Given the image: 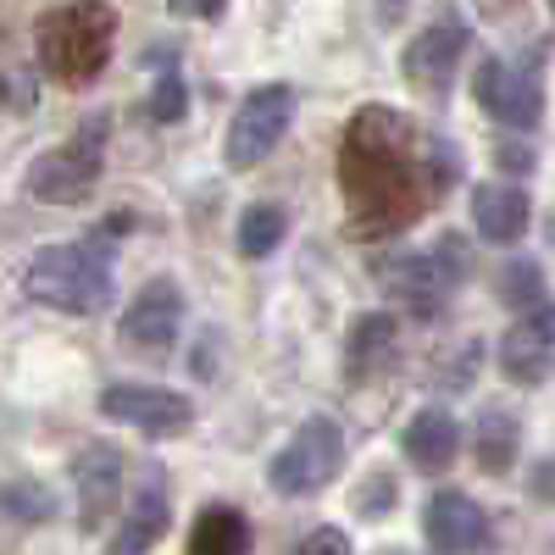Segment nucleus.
Masks as SVG:
<instances>
[{
  "label": "nucleus",
  "instance_id": "obj_19",
  "mask_svg": "<svg viewBox=\"0 0 555 555\" xmlns=\"http://www.w3.org/2000/svg\"><path fill=\"white\" fill-rule=\"evenodd\" d=\"M389 350H395V317H389V311H366V317H356L350 345H345V366H350V378H361L366 366H378Z\"/></svg>",
  "mask_w": 555,
  "mask_h": 555
},
{
  "label": "nucleus",
  "instance_id": "obj_20",
  "mask_svg": "<svg viewBox=\"0 0 555 555\" xmlns=\"http://www.w3.org/2000/svg\"><path fill=\"white\" fill-rule=\"evenodd\" d=\"M0 517H12L23 528H39L56 517V494L39 478H0Z\"/></svg>",
  "mask_w": 555,
  "mask_h": 555
},
{
  "label": "nucleus",
  "instance_id": "obj_24",
  "mask_svg": "<svg viewBox=\"0 0 555 555\" xmlns=\"http://www.w3.org/2000/svg\"><path fill=\"white\" fill-rule=\"evenodd\" d=\"M183 112H190L183 78H178V73H162V78H156V95H151V117H156V122H178Z\"/></svg>",
  "mask_w": 555,
  "mask_h": 555
},
{
  "label": "nucleus",
  "instance_id": "obj_10",
  "mask_svg": "<svg viewBox=\"0 0 555 555\" xmlns=\"http://www.w3.org/2000/svg\"><path fill=\"white\" fill-rule=\"evenodd\" d=\"M423 533L439 555H473V550L489 544V517H483V505L467 500L461 489H439L423 512Z\"/></svg>",
  "mask_w": 555,
  "mask_h": 555
},
{
  "label": "nucleus",
  "instance_id": "obj_11",
  "mask_svg": "<svg viewBox=\"0 0 555 555\" xmlns=\"http://www.w3.org/2000/svg\"><path fill=\"white\" fill-rule=\"evenodd\" d=\"M555 361V311L533 306L528 317H517L500 339V373L512 384H539Z\"/></svg>",
  "mask_w": 555,
  "mask_h": 555
},
{
  "label": "nucleus",
  "instance_id": "obj_12",
  "mask_svg": "<svg viewBox=\"0 0 555 555\" xmlns=\"http://www.w3.org/2000/svg\"><path fill=\"white\" fill-rule=\"evenodd\" d=\"M178 328H183V300H178L172 278L145 284L139 300L122 311V345H133V350H167V345H178Z\"/></svg>",
  "mask_w": 555,
  "mask_h": 555
},
{
  "label": "nucleus",
  "instance_id": "obj_27",
  "mask_svg": "<svg viewBox=\"0 0 555 555\" xmlns=\"http://www.w3.org/2000/svg\"><path fill=\"white\" fill-rule=\"evenodd\" d=\"M389 500H395L389 473H373V489H361V494H356V512H378V505H389Z\"/></svg>",
  "mask_w": 555,
  "mask_h": 555
},
{
  "label": "nucleus",
  "instance_id": "obj_31",
  "mask_svg": "<svg viewBox=\"0 0 555 555\" xmlns=\"http://www.w3.org/2000/svg\"><path fill=\"white\" fill-rule=\"evenodd\" d=\"M500 162H512V172H528V162H533V156H528V151H512V145H505V151H500Z\"/></svg>",
  "mask_w": 555,
  "mask_h": 555
},
{
  "label": "nucleus",
  "instance_id": "obj_26",
  "mask_svg": "<svg viewBox=\"0 0 555 555\" xmlns=\"http://www.w3.org/2000/svg\"><path fill=\"white\" fill-rule=\"evenodd\" d=\"M0 106H12V112H28V106H34L28 73H0Z\"/></svg>",
  "mask_w": 555,
  "mask_h": 555
},
{
  "label": "nucleus",
  "instance_id": "obj_14",
  "mask_svg": "<svg viewBox=\"0 0 555 555\" xmlns=\"http://www.w3.org/2000/svg\"><path fill=\"white\" fill-rule=\"evenodd\" d=\"M461 56H467V28H461L455 17H444V23L423 28L405 44V78L416 89H428V95H444Z\"/></svg>",
  "mask_w": 555,
  "mask_h": 555
},
{
  "label": "nucleus",
  "instance_id": "obj_13",
  "mask_svg": "<svg viewBox=\"0 0 555 555\" xmlns=\"http://www.w3.org/2000/svg\"><path fill=\"white\" fill-rule=\"evenodd\" d=\"M73 483H78V522L83 533H95L122 500V455L112 444H89L73 461Z\"/></svg>",
  "mask_w": 555,
  "mask_h": 555
},
{
  "label": "nucleus",
  "instance_id": "obj_30",
  "mask_svg": "<svg viewBox=\"0 0 555 555\" xmlns=\"http://www.w3.org/2000/svg\"><path fill=\"white\" fill-rule=\"evenodd\" d=\"M478 12H483V17H494V23H500V17H505V12H517V0H478Z\"/></svg>",
  "mask_w": 555,
  "mask_h": 555
},
{
  "label": "nucleus",
  "instance_id": "obj_3",
  "mask_svg": "<svg viewBox=\"0 0 555 555\" xmlns=\"http://www.w3.org/2000/svg\"><path fill=\"white\" fill-rule=\"evenodd\" d=\"M23 289L28 300L67 311V317H95L112 306L117 284H112V261L95 245H51L39 250L23 272Z\"/></svg>",
  "mask_w": 555,
  "mask_h": 555
},
{
  "label": "nucleus",
  "instance_id": "obj_8",
  "mask_svg": "<svg viewBox=\"0 0 555 555\" xmlns=\"http://www.w3.org/2000/svg\"><path fill=\"white\" fill-rule=\"evenodd\" d=\"M101 411L112 416V423L145 428V434H156V439L190 428V416H195L190 400H183L178 389H162V384H112V389L101 395Z\"/></svg>",
  "mask_w": 555,
  "mask_h": 555
},
{
  "label": "nucleus",
  "instance_id": "obj_25",
  "mask_svg": "<svg viewBox=\"0 0 555 555\" xmlns=\"http://www.w3.org/2000/svg\"><path fill=\"white\" fill-rule=\"evenodd\" d=\"M295 555H350V539H345L339 528H311Z\"/></svg>",
  "mask_w": 555,
  "mask_h": 555
},
{
  "label": "nucleus",
  "instance_id": "obj_21",
  "mask_svg": "<svg viewBox=\"0 0 555 555\" xmlns=\"http://www.w3.org/2000/svg\"><path fill=\"white\" fill-rule=\"evenodd\" d=\"M284 228H289L284 206H272V201L245 206V217H240V250H245L250 261L272 256V250H278V240H284Z\"/></svg>",
  "mask_w": 555,
  "mask_h": 555
},
{
  "label": "nucleus",
  "instance_id": "obj_16",
  "mask_svg": "<svg viewBox=\"0 0 555 555\" xmlns=\"http://www.w3.org/2000/svg\"><path fill=\"white\" fill-rule=\"evenodd\" d=\"M400 444H405V455L423 473H444L455 461V450H461V428H455V416H444V411H416L405 423V434H400Z\"/></svg>",
  "mask_w": 555,
  "mask_h": 555
},
{
  "label": "nucleus",
  "instance_id": "obj_15",
  "mask_svg": "<svg viewBox=\"0 0 555 555\" xmlns=\"http://www.w3.org/2000/svg\"><path fill=\"white\" fill-rule=\"evenodd\" d=\"M528 195L517 183H478L473 190V222L489 245H517L528 234Z\"/></svg>",
  "mask_w": 555,
  "mask_h": 555
},
{
  "label": "nucleus",
  "instance_id": "obj_7",
  "mask_svg": "<svg viewBox=\"0 0 555 555\" xmlns=\"http://www.w3.org/2000/svg\"><path fill=\"white\" fill-rule=\"evenodd\" d=\"M295 117V89L289 83H261L245 95V106L234 112V128H228V167H261L278 139L289 133Z\"/></svg>",
  "mask_w": 555,
  "mask_h": 555
},
{
  "label": "nucleus",
  "instance_id": "obj_23",
  "mask_svg": "<svg viewBox=\"0 0 555 555\" xmlns=\"http://www.w3.org/2000/svg\"><path fill=\"white\" fill-rule=\"evenodd\" d=\"M500 295L512 300V306H544V278L533 261H512L500 272Z\"/></svg>",
  "mask_w": 555,
  "mask_h": 555
},
{
  "label": "nucleus",
  "instance_id": "obj_18",
  "mask_svg": "<svg viewBox=\"0 0 555 555\" xmlns=\"http://www.w3.org/2000/svg\"><path fill=\"white\" fill-rule=\"evenodd\" d=\"M167 522H172L167 494H162V489L139 494V500H133V512H128V522H122V533H117V544H112V555H151V550L162 544Z\"/></svg>",
  "mask_w": 555,
  "mask_h": 555
},
{
  "label": "nucleus",
  "instance_id": "obj_22",
  "mask_svg": "<svg viewBox=\"0 0 555 555\" xmlns=\"http://www.w3.org/2000/svg\"><path fill=\"white\" fill-rule=\"evenodd\" d=\"M478 461H483V473H505L517 461V423L505 411H483V423H478Z\"/></svg>",
  "mask_w": 555,
  "mask_h": 555
},
{
  "label": "nucleus",
  "instance_id": "obj_6",
  "mask_svg": "<svg viewBox=\"0 0 555 555\" xmlns=\"http://www.w3.org/2000/svg\"><path fill=\"white\" fill-rule=\"evenodd\" d=\"M467 272V245H461L455 234H444L434 250H416V256H400L384 267V289L395 300H405L416 317H439L450 284Z\"/></svg>",
  "mask_w": 555,
  "mask_h": 555
},
{
  "label": "nucleus",
  "instance_id": "obj_28",
  "mask_svg": "<svg viewBox=\"0 0 555 555\" xmlns=\"http://www.w3.org/2000/svg\"><path fill=\"white\" fill-rule=\"evenodd\" d=\"M172 17H222L228 0H167Z\"/></svg>",
  "mask_w": 555,
  "mask_h": 555
},
{
  "label": "nucleus",
  "instance_id": "obj_9",
  "mask_svg": "<svg viewBox=\"0 0 555 555\" xmlns=\"http://www.w3.org/2000/svg\"><path fill=\"white\" fill-rule=\"evenodd\" d=\"M473 95L489 117H500L505 128H533L544 117V89L528 67H512V62H483L478 78H473Z\"/></svg>",
  "mask_w": 555,
  "mask_h": 555
},
{
  "label": "nucleus",
  "instance_id": "obj_5",
  "mask_svg": "<svg viewBox=\"0 0 555 555\" xmlns=\"http://www.w3.org/2000/svg\"><path fill=\"white\" fill-rule=\"evenodd\" d=\"M345 467V434L339 423H328V416H306V423L295 428V439L272 455L267 467V483L284 494V500H306V494H322Z\"/></svg>",
  "mask_w": 555,
  "mask_h": 555
},
{
  "label": "nucleus",
  "instance_id": "obj_29",
  "mask_svg": "<svg viewBox=\"0 0 555 555\" xmlns=\"http://www.w3.org/2000/svg\"><path fill=\"white\" fill-rule=\"evenodd\" d=\"M533 494L555 505V455H550V461H539V467H533Z\"/></svg>",
  "mask_w": 555,
  "mask_h": 555
},
{
  "label": "nucleus",
  "instance_id": "obj_17",
  "mask_svg": "<svg viewBox=\"0 0 555 555\" xmlns=\"http://www.w3.org/2000/svg\"><path fill=\"white\" fill-rule=\"evenodd\" d=\"M190 555H250V522L234 505H206L190 528Z\"/></svg>",
  "mask_w": 555,
  "mask_h": 555
},
{
  "label": "nucleus",
  "instance_id": "obj_2",
  "mask_svg": "<svg viewBox=\"0 0 555 555\" xmlns=\"http://www.w3.org/2000/svg\"><path fill=\"white\" fill-rule=\"evenodd\" d=\"M39 62L51 78L62 83H89L106 62H112V44H117V12L101 7V0H73V7L44 12L39 28Z\"/></svg>",
  "mask_w": 555,
  "mask_h": 555
},
{
  "label": "nucleus",
  "instance_id": "obj_4",
  "mask_svg": "<svg viewBox=\"0 0 555 555\" xmlns=\"http://www.w3.org/2000/svg\"><path fill=\"white\" fill-rule=\"evenodd\" d=\"M106 133H112V117H106V112L83 117L67 145L44 151V156L28 167V195H34V201H51V206H78V201L101 183Z\"/></svg>",
  "mask_w": 555,
  "mask_h": 555
},
{
  "label": "nucleus",
  "instance_id": "obj_32",
  "mask_svg": "<svg viewBox=\"0 0 555 555\" xmlns=\"http://www.w3.org/2000/svg\"><path fill=\"white\" fill-rule=\"evenodd\" d=\"M550 7H555V0H550Z\"/></svg>",
  "mask_w": 555,
  "mask_h": 555
},
{
  "label": "nucleus",
  "instance_id": "obj_1",
  "mask_svg": "<svg viewBox=\"0 0 555 555\" xmlns=\"http://www.w3.org/2000/svg\"><path fill=\"white\" fill-rule=\"evenodd\" d=\"M455 178V156L395 106H361L339 145V190L356 240H389L411 228Z\"/></svg>",
  "mask_w": 555,
  "mask_h": 555
}]
</instances>
